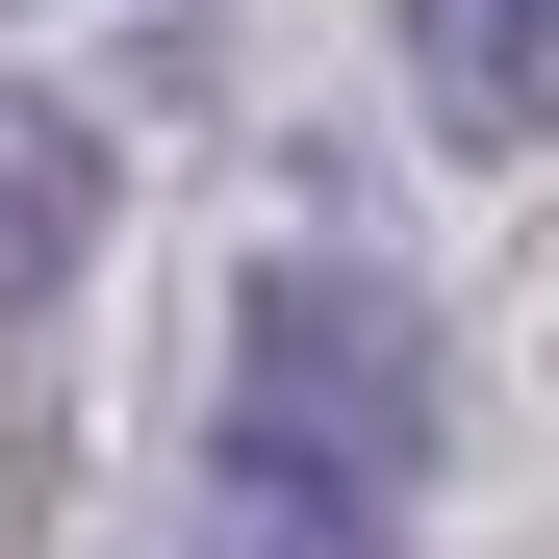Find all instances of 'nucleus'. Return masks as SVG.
<instances>
[{"instance_id": "f257e3e1", "label": "nucleus", "mask_w": 559, "mask_h": 559, "mask_svg": "<svg viewBox=\"0 0 559 559\" xmlns=\"http://www.w3.org/2000/svg\"><path fill=\"white\" fill-rule=\"evenodd\" d=\"M229 457H280V484H331V509H407L432 457H457L432 280H382V254H254V280H229Z\"/></svg>"}, {"instance_id": "f03ea898", "label": "nucleus", "mask_w": 559, "mask_h": 559, "mask_svg": "<svg viewBox=\"0 0 559 559\" xmlns=\"http://www.w3.org/2000/svg\"><path fill=\"white\" fill-rule=\"evenodd\" d=\"M407 103L457 153H534L559 128V0H407Z\"/></svg>"}, {"instance_id": "20e7f679", "label": "nucleus", "mask_w": 559, "mask_h": 559, "mask_svg": "<svg viewBox=\"0 0 559 559\" xmlns=\"http://www.w3.org/2000/svg\"><path fill=\"white\" fill-rule=\"evenodd\" d=\"M204 559H407V509H331V484H280V457H229V484H204Z\"/></svg>"}, {"instance_id": "7ed1b4c3", "label": "nucleus", "mask_w": 559, "mask_h": 559, "mask_svg": "<svg viewBox=\"0 0 559 559\" xmlns=\"http://www.w3.org/2000/svg\"><path fill=\"white\" fill-rule=\"evenodd\" d=\"M76 254H103V128H76V103H26V76H0V306H51Z\"/></svg>"}]
</instances>
